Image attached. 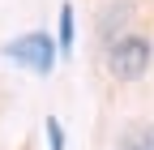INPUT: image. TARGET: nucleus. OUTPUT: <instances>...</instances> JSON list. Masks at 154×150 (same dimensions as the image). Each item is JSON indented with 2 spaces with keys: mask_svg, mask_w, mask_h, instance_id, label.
<instances>
[{
  "mask_svg": "<svg viewBox=\"0 0 154 150\" xmlns=\"http://www.w3.org/2000/svg\"><path fill=\"white\" fill-rule=\"evenodd\" d=\"M150 56H154V43H150V39H141V34H124V39H111L107 64H111V73H116L120 82H137V77H146Z\"/></svg>",
  "mask_w": 154,
  "mask_h": 150,
  "instance_id": "f257e3e1",
  "label": "nucleus"
},
{
  "mask_svg": "<svg viewBox=\"0 0 154 150\" xmlns=\"http://www.w3.org/2000/svg\"><path fill=\"white\" fill-rule=\"evenodd\" d=\"M5 56H9L13 64H26V69L38 73V77H47L51 64H56V39H51L47 30H30V34H22V39L9 43Z\"/></svg>",
  "mask_w": 154,
  "mask_h": 150,
  "instance_id": "f03ea898",
  "label": "nucleus"
},
{
  "mask_svg": "<svg viewBox=\"0 0 154 150\" xmlns=\"http://www.w3.org/2000/svg\"><path fill=\"white\" fill-rule=\"evenodd\" d=\"M128 22V5H124V0H120V5H107L103 9V17H99V39L111 47V30L116 34H120V26Z\"/></svg>",
  "mask_w": 154,
  "mask_h": 150,
  "instance_id": "7ed1b4c3",
  "label": "nucleus"
},
{
  "mask_svg": "<svg viewBox=\"0 0 154 150\" xmlns=\"http://www.w3.org/2000/svg\"><path fill=\"white\" fill-rule=\"evenodd\" d=\"M120 150H154V124H133V129H124Z\"/></svg>",
  "mask_w": 154,
  "mask_h": 150,
  "instance_id": "20e7f679",
  "label": "nucleus"
},
{
  "mask_svg": "<svg viewBox=\"0 0 154 150\" xmlns=\"http://www.w3.org/2000/svg\"><path fill=\"white\" fill-rule=\"evenodd\" d=\"M60 56H73V5H60V43H56Z\"/></svg>",
  "mask_w": 154,
  "mask_h": 150,
  "instance_id": "39448f33",
  "label": "nucleus"
},
{
  "mask_svg": "<svg viewBox=\"0 0 154 150\" xmlns=\"http://www.w3.org/2000/svg\"><path fill=\"white\" fill-rule=\"evenodd\" d=\"M47 142H51V150H64V129L56 116H47Z\"/></svg>",
  "mask_w": 154,
  "mask_h": 150,
  "instance_id": "423d86ee",
  "label": "nucleus"
}]
</instances>
